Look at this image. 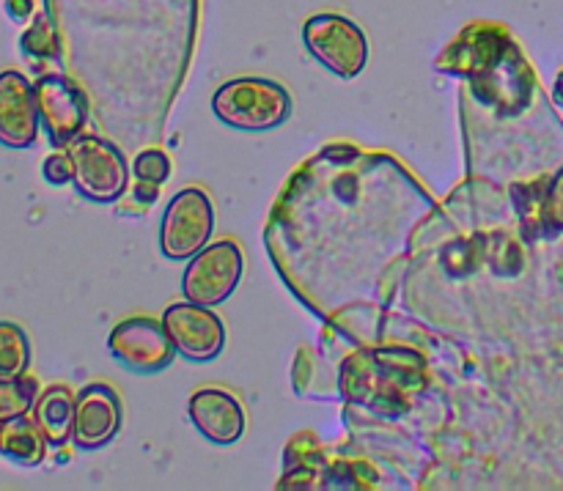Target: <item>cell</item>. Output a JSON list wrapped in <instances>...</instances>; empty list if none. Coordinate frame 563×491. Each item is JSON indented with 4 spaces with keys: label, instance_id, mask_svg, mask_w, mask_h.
Listing matches in <instances>:
<instances>
[{
    "label": "cell",
    "instance_id": "cell-1",
    "mask_svg": "<svg viewBox=\"0 0 563 491\" xmlns=\"http://www.w3.org/2000/svg\"><path fill=\"white\" fill-rule=\"evenodd\" d=\"M212 110L231 130L267 132L289 119L291 97L275 80L236 77V80H229L214 91Z\"/></svg>",
    "mask_w": 563,
    "mask_h": 491
},
{
    "label": "cell",
    "instance_id": "cell-20",
    "mask_svg": "<svg viewBox=\"0 0 563 491\" xmlns=\"http://www.w3.org/2000/svg\"><path fill=\"white\" fill-rule=\"evenodd\" d=\"M3 3L14 22H27L33 16V9H36V0H3Z\"/></svg>",
    "mask_w": 563,
    "mask_h": 491
},
{
    "label": "cell",
    "instance_id": "cell-9",
    "mask_svg": "<svg viewBox=\"0 0 563 491\" xmlns=\"http://www.w3.org/2000/svg\"><path fill=\"white\" fill-rule=\"evenodd\" d=\"M36 88L22 71H0V146L31 148L38 137Z\"/></svg>",
    "mask_w": 563,
    "mask_h": 491
},
{
    "label": "cell",
    "instance_id": "cell-16",
    "mask_svg": "<svg viewBox=\"0 0 563 491\" xmlns=\"http://www.w3.org/2000/svg\"><path fill=\"white\" fill-rule=\"evenodd\" d=\"M132 170H135L137 179V196H141L143 201L154 203L157 187L170 176V159L165 157L163 152H157V148H146V152H141L135 157Z\"/></svg>",
    "mask_w": 563,
    "mask_h": 491
},
{
    "label": "cell",
    "instance_id": "cell-19",
    "mask_svg": "<svg viewBox=\"0 0 563 491\" xmlns=\"http://www.w3.org/2000/svg\"><path fill=\"white\" fill-rule=\"evenodd\" d=\"M544 214H548L550 231H563V168L553 181H548L544 192Z\"/></svg>",
    "mask_w": 563,
    "mask_h": 491
},
{
    "label": "cell",
    "instance_id": "cell-13",
    "mask_svg": "<svg viewBox=\"0 0 563 491\" xmlns=\"http://www.w3.org/2000/svg\"><path fill=\"white\" fill-rule=\"evenodd\" d=\"M47 437L31 415L0 423V456L22 467H38L47 459Z\"/></svg>",
    "mask_w": 563,
    "mask_h": 491
},
{
    "label": "cell",
    "instance_id": "cell-5",
    "mask_svg": "<svg viewBox=\"0 0 563 491\" xmlns=\"http://www.w3.org/2000/svg\"><path fill=\"white\" fill-rule=\"evenodd\" d=\"M242 269H245V258L236 242H214L198 250L190 258L181 278V291L185 300L198 302V305H220L234 294L240 286Z\"/></svg>",
    "mask_w": 563,
    "mask_h": 491
},
{
    "label": "cell",
    "instance_id": "cell-18",
    "mask_svg": "<svg viewBox=\"0 0 563 491\" xmlns=\"http://www.w3.org/2000/svg\"><path fill=\"white\" fill-rule=\"evenodd\" d=\"M42 174H44V179H47L49 185H55V187L69 185V181L75 179V165H71L69 152L49 154V157L44 159V165H42Z\"/></svg>",
    "mask_w": 563,
    "mask_h": 491
},
{
    "label": "cell",
    "instance_id": "cell-15",
    "mask_svg": "<svg viewBox=\"0 0 563 491\" xmlns=\"http://www.w3.org/2000/svg\"><path fill=\"white\" fill-rule=\"evenodd\" d=\"M38 384L31 377H0V423L31 415Z\"/></svg>",
    "mask_w": 563,
    "mask_h": 491
},
{
    "label": "cell",
    "instance_id": "cell-12",
    "mask_svg": "<svg viewBox=\"0 0 563 491\" xmlns=\"http://www.w3.org/2000/svg\"><path fill=\"white\" fill-rule=\"evenodd\" d=\"M75 399L66 384H49L36 395L31 417L47 437L49 448H64L75 434Z\"/></svg>",
    "mask_w": 563,
    "mask_h": 491
},
{
    "label": "cell",
    "instance_id": "cell-6",
    "mask_svg": "<svg viewBox=\"0 0 563 491\" xmlns=\"http://www.w3.org/2000/svg\"><path fill=\"white\" fill-rule=\"evenodd\" d=\"M108 351L126 371L157 373L170 366L176 346L163 322L148 316H132L110 330Z\"/></svg>",
    "mask_w": 563,
    "mask_h": 491
},
{
    "label": "cell",
    "instance_id": "cell-2",
    "mask_svg": "<svg viewBox=\"0 0 563 491\" xmlns=\"http://www.w3.org/2000/svg\"><path fill=\"white\" fill-rule=\"evenodd\" d=\"M306 47L319 64L341 80H352L368 64V38L350 16L313 14L302 25Z\"/></svg>",
    "mask_w": 563,
    "mask_h": 491
},
{
    "label": "cell",
    "instance_id": "cell-14",
    "mask_svg": "<svg viewBox=\"0 0 563 491\" xmlns=\"http://www.w3.org/2000/svg\"><path fill=\"white\" fill-rule=\"evenodd\" d=\"M31 368V341L14 322H0V377H25Z\"/></svg>",
    "mask_w": 563,
    "mask_h": 491
},
{
    "label": "cell",
    "instance_id": "cell-7",
    "mask_svg": "<svg viewBox=\"0 0 563 491\" xmlns=\"http://www.w3.org/2000/svg\"><path fill=\"white\" fill-rule=\"evenodd\" d=\"M38 121L55 148H66L82 135L88 121V99L75 80L64 75H42L36 82Z\"/></svg>",
    "mask_w": 563,
    "mask_h": 491
},
{
    "label": "cell",
    "instance_id": "cell-4",
    "mask_svg": "<svg viewBox=\"0 0 563 491\" xmlns=\"http://www.w3.org/2000/svg\"><path fill=\"white\" fill-rule=\"evenodd\" d=\"M214 231L212 201L198 187H185L170 198L159 225V247L170 261H190L209 245Z\"/></svg>",
    "mask_w": 563,
    "mask_h": 491
},
{
    "label": "cell",
    "instance_id": "cell-11",
    "mask_svg": "<svg viewBox=\"0 0 563 491\" xmlns=\"http://www.w3.org/2000/svg\"><path fill=\"white\" fill-rule=\"evenodd\" d=\"M190 421L209 443L234 445L245 434V410L240 399L223 388H201L190 395Z\"/></svg>",
    "mask_w": 563,
    "mask_h": 491
},
{
    "label": "cell",
    "instance_id": "cell-17",
    "mask_svg": "<svg viewBox=\"0 0 563 491\" xmlns=\"http://www.w3.org/2000/svg\"><path fill=\"white\" fill-rule=\"evenodd\" d=\"M20 47L27 58H58L60 44H58V33H55L53 20L47 14H36L33 16L31 27L22 33Z\"/></svg>",
    "mask_w": 563,
    "mask_h": 491
},
{
    "label": "cell",
    "instance_id": "cell-10",
    "mask_svg": "<svg viewBox=\"0 0 563 491\" xmlns=\"http://www.w3.org/2000/svg\"><path fill=\"white\" fill-rule=\"evenodd\" d=\"M121 428V401L104 382L86 384L75 399V434L71 443L80 450H99Z\"/></svg>",
    "mask_w": 563,
    "mask_h": 491
},
{
    "label": "cell",
    "instance_id": "cell-8",
    "mask_svg": "<svg viewBox=\"0 0 563 491\" xmlns=\"http://www.w3.org/2000/svg\"><path fill=\"white\" fill-rule=\"evenodd\" d=\"M163 324L174 341L176 351L185 355L187 360L207 362L223 351L225 327L209 305H198L190 300L176 302L163 313Z\"/></svg>",
    "mask_w": 563,
    "mask_h": 491
},
{
    "label": "cell",
    "instance_id": "cell-3",
    "mask_svg": "<svg viewBox=\"0 0 563 491\" xmlns=\"http://www.w3.org/2000/svg\"><path fill=\"white\" fill-rule=\"evenodd\" d=\"M75 165V187L93 203H113L124 196L130 168L119 148L97 135H80L66 146Z\"/></svg>",
    "mask_w": 563,
    "mask_h": 491
}]
</instances>
